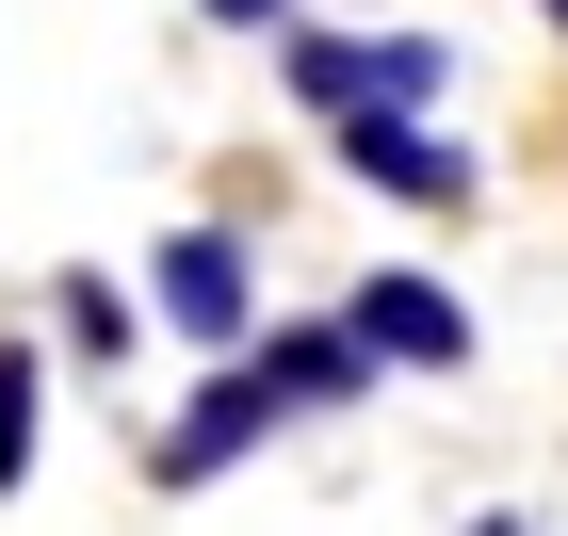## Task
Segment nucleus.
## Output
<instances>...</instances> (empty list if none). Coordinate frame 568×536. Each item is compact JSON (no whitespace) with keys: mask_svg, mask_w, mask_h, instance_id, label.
Returning <instances> with one entry per match:
<instances>
[{"mask_svg":"<svg viewBox=\"0 0 568 536\" xmlns=\"http://www.w3.org/2000/svg\"><path fill=\"white\" fill-rule=\"evenodd\" d=\"M276 423H293V406L261 391V357H227L212 391H195V406H179V423H163V455H146V472H163V488H212L227 455H261Z\"/></svg>","mask_w":568,"mask_h":536,"instance_id":"nucleus-1","label":"nucleus"},{"mask_svg":"<svg viewBox=\"0 0 568 536\" xmlns=\"http://www.w3.org/2000/svg\"><path fill=\"white\" fill-rule=\"evenodd\" d=\"M357 357H374V374H455V357H471V310H455V293H438V276H357Z\"/></svg>","mask_w":568,"mask_h":536,"instance_id":"nucleus-2","label":"nucleus"},{"mask_svg":"<svg viewBox=\"0 0 568 536\" xmlns=\"http://www.w3.org/2000/svg\"><path fill=\"white\" fill-rule=\"evenodd\" d=\"M163 325H179V342H244V325H261V293H244V244H227V227H179V244H163Z\"/></svg>","mask_w":568,"mask_h":536,"instance_id":"nucleus-3","label":"nucleus"},{"mask_svg":"<svg viewBox=\"0 0 568 536\" xmlns=\"http://www.w3.org/2000/svg\"><path fill=\"white\" fill-rule=\"evenodd\" d=\"M342 163L374 179V195H423V212H455V195H471V146L423 131V114H342Z\"/></svg>","mask_w":568,"mask_h":536,"instance_id":"nucleus-4","label":"nucleus"},{"mask_svg":"<svg viewBox=\"0 0 568 536\" xmlns=\"http://www.w3.org/2000/svg\"><path fill=\"white\" fill-rule=\"evenodd\" d=\"M261 391L276 406H357L374 357H357V325H276V342H261Z\"/></svg>","mask_w":568,"mask_h":536,"instance_id":"nucleus-5","label":"nucleus"},{"mask_svg":"<svg viewBox=\"0 0 568 536\" xmlns=\"http://www.w3.org/2000/svg\"><path fill=\"white\" fill-rule=\"evenodd\" d=\"M438 82H455V49H438V33H357V114H423Z\"/></svg>","mask_w":568,"mask_h":536,"instance_id":"nucleus-6","label":"nucleus"},{"mask_svg":"<svg viewBox=\"0 0 568 536\" xmlns=\"http://www.w3.org/2000/svg\"><path fill=\"white\" fill-rule=\"evenodd\" d=\"M293 98L308 114H357V33H293Z\"/></svg>","mask_w":568,"mask_h":536,"instance_id":"nucleus-7","label":"nucleus"},{"mask_svg":"<svg viewBox=\"0 0 568 536\" xmlns=\"http://www.w3.org/2000/svg\"><path fill=\"white\" fill-rule=\"evenodd\" d=\"M65 342H82V357H131V293H114V276H65Z\"/></svg>","mask_w":568,"mask_h":536,"instance_id":"nucleus-8","label":"nucleus"},{"mask_svg":"<svg viewBox=\"0 0 568 536\" xmlns=\"http://www.w3.org/2000/svg\"><path fill=\"white\" fill-rule=\"evenodd\" d=\"M0 488H33V357L0 342Z\"/></svg>","mask_w":568,"mask_h":536,"instance_id":"nucleus-9","label":"nucleus"},{"mask_svg":"<svg viewBox=\"0 0 568 536\" xmlns=\"http://www.w3.org/2000/svg\"><path fill=\"white\" fill-rule=\"evenodd\" d=\"M195 17H212V33H276L293 0H195Z\"/></svg>","mask_w":568,"mask_h":536,"instance_id":"nucleus-10","label":"nucleus"},{"mask_svg":"<svg viewBox=\"0 0 568 536\" xmlns=\"http://www.w3.org/2000/svg\"><path fill=\"white\" fill-rule=\"evenodd\" d=\"M471 536H536V520H471Z\"/></svg>","mask_w":568,"mask_h":536,"instance_id":"nucleus-11","label":"nucleus"},{"mask_svg":"<svg viewBox=\"0 0 568 536\" xmlns=\"http://www.w3.org/2000/svg\"><path fill=\"white\" fill-rule=\"evenodd\" d=\"M552 17H568V0H552Z\"/></svg>","mask_w":568,"mask_h":536,"instance_id":"nucleus-12","label":"nucleus"}]
</instances>
